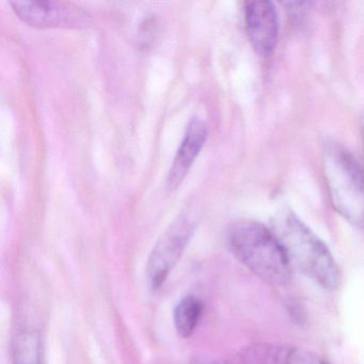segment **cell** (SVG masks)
<instances>
[{
    "instance_id": "cell-8",
    "label": "cell",
    "mask_w": 364,
    "mask_h": 364,
    "mask_svg": "<svg viewBox=\"0 0 364 364\" xmlns=\"http://www.w3.org/2000/svg\"><path fill=\"white\" fill-rule=\"evenodd\" d=\"M208 135V127L201 119L195 118L191 120L168 172V188H178V185L183 182L200 151L203 148Z\"/></svg>"
},
{
    "instance_id": "cell-1",
    "label": "cell",
    "mask_w": 364,
    "mask_h": 364,
    "mask_svg": "<svg viewBox=\"0 0 364 364\" xmlns=\"http://www.w3.org/2000/svg\"><path fill=\"white\" fill-rule=\"evenodd\" d=\"M272 230L280 242L291 267L325 289L340 285L341 272L325 242L293 212L278 213Z\"/></svg>"
},
{
    "instance_id": "cell-11",
    "label": "cell",
    "mask_w": 364,
    "mask_h": 364,
    "mask_svg": "<svg viewBox=\"0 0 364 364\" xmlns=\"http://www.w3.org/2000/svg\"><path fill=\"white\" fill-rule=\"evenodd\" d=\"M196 364H235L223 359H202Z\"/></svg>"
},
{
    "instance_id": "cell-5",
    "label": "cell",
    "mask_w": 364,
    "mask_h": 364,
    "mask_svg": "<svg viewBox=\"0 0 364 364\" xmlns=\"http://www.w3.org/2000/svg\"><path fill=\"white\" fill-rule=\"evenodd\" d=\"M14 14L33 28H86L91 16L75 4L65 1H12Z\"/></svg>"
},
{
    "instance_id": "cell-7",
    "label": "cell",
    "mask_w": 364,
    "mask_h": 364,
    "mask_svg": "<svg viewBox=\"0 0 364 364\" xmlns=\"http://www.w3.org/2000/svg\"><path fill=\"white\" fill-rule=\"evenodd\" d=\"M244 364H329L323 358L301 347L257 342L240 350Z\"/></svg>"
},
{
    "instance_id": "cell-4",
    "label": "cell",
    "mask_w": 364,
    "mask_h": 364,
    "mask_svg": "<svg viewBox=\"0 0 364 364\" xmlns=\"http://www.w3.org/2000/svg\"><path fill=\"white\" fill-rule=\"evenodd\" d=\"M196 228L197 217L187 210L164 232L146 264V277L152 291H157L163 287L172 268L178 263L191 242Z\"/></svg>"
},
{
    "instance_id": "cell-3",
    "label": "cell",
    "mask_w": 364,
    "mask_h": 364,
    "mask_svg": "<svg viewBox=\"0 0 364 364\" xmlns=\"http://www.w3.org/2000/svg\"><path fill=\"white\" fill-rule=\"evenodd\" d=\"M323 172L334 210L351 225L364 227V170L342 144L327 141Z\"/></svg>"
},
{
    "instance_id": "cell-12",
    "label": "cell",
    "mask_w": 364,
    "mask_h": 364,
    "mask_svg": "<svg viewBox=\"0 0 364 364\" xmlns=\"http://www.w3.org/2000/svg\"><path fill=\"white\" fill-rule=\"evenodd\" d=\"M362 136H363V137H362V138H363V144H364V129H363V132H362Z\"/></svg>"
},
{
    "instance_id": "cell-2",
    "label": "cell",
    "mask_w": 364,
    "mask_h": 364,
    "mask_svg": "<svg viewBox=\"0 0 364 364\" xmlns=\"http://www.w3.org/2000/svg\"><path fill=\"white\" fill-rule=\"evenodd\" d=\"M227 240L234 257L264 282L274 287L291 282L293 267L272 228L242 219L230 225Z\"/></svg>"
},
{
    "instance_id": "cell-9",
    "label": "cell",
    "mask_w": 364,
    "mask_h": 364,
    "mask_svg": "<svg viewBox=\"0 0 364 364\" xmlns=\"http://www.w3.org/2000/svg\"><path fill=\"white\" fill-rule=\"evenodd\" d=\"M203 302L195 296H186L176 304L173 312L174 327L183 338H191L203 314Z\"/></svg>"
},
{
    "instance_id": "cell-6",
    "label": "cell",
    "mask_w": 364,
    "mask_h": 364,
    "mask_svg": "<svg viewBox=\"0 0 364 364\" xmlns=\"http://www.w3.org/2000/svg\"><path fill=\"white\" fill-rule=\"evenodd\" d=\"M245 23L249 41L261 57L274 53L278 41V14L274 4L268 0L251 1L245 6Z\"/></svg>"
},
{
    "instance_id": "cell-10",
    "label": "cell",
    "mask_w": 364,
    "mask_h": 364,
    "mask_svg": "<svg viewBox=\"0 0 364 364\" xmlns=\"http://www.w3.org/2000/svg\"><path fill=\"white\" fill-rule=\"evenodd\" d=\"M14 364H44L41 336L37 331L27 330L16 336Z\"/></svg>"
}]
</instances>
